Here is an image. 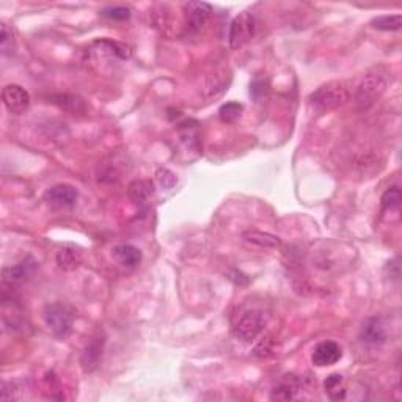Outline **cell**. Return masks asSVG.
<instances>
[{
    "instance_id": "cell-16",
    "label": "cell",
    "mask_w": 402,
    "mask_h": 402,
    "mask_svg": "<svg viewBox=\"0 0 402 402\" xmlns=\"http://www.w3.org/2000/svg\"><path fill=\"white\" fill-rule=\"evenodd\" d=\"M52 99H54L52 103L57 104L58 107H62L63 110H66V112H70L72 115L87 112L83 99H81L79 96H74V94H57V96H54Z\"/></svg>"
},
{
    "instance_id": "cell-9",
    "label": "cell",
    "mask_w": 402,
    "mask_h": 402,
    "mask_svg": "<svg viewBox=\"0 0 402 402\" xmlns=\"http://www.w3.org/2000/svg\"><path fill=\"white\" fill-rule=\"evenodd\" d=\"M186 13V24L192 31H198L213 13V7L206 2H189L184 5Z\"/></svg>"
},
{
    "instance_id": "cell-17",
    "label": "cell",
    "mask_w": 402,
    "mask_h": 402,
    "mask_svg": "<svg viewBox=\"0 0 402 402\" xmlns=\"http://www.w3.org/2000/svg\"><path fill=\"white\" fill-rule=\"evenodd\" d=\"M155 192V186H152L151 181H144V179H140V181H134L129 184V189H128V195L129 198L134 201V203H139V204H144L146 203L150 197Z\"/></svg>"
},
{
    "instance_id": "cell-1",
    "label": "cell",
    "mask_w": 402,
    "mask_h": 402,
    "mask_svg": "<svg viewBox=\"0 0 402 402\" xmlns=\"http://www.w3.org/2000/svg\"><path fill=\"white\" fill-rule=\"evenodd\" d=\"M388 71L384 68H375V70L366 72L358 83L356 92V103L360 110H366L379 100L388 87Z\"/></svg>"
},
{
    "instance_id": "cell-15",
    "label": "cell",
    "mask_w": 402,
    "mask_h": 402,
    "mask_svg": "<svg viewBox=\"0 0 402 402\" xmlns=\"http://www.w3.org/2000/svg\"><path fill=\"white\" fill-rule=\"evenodd\" d=\"M242 239L247 244L258 248H278L282 245V241L278 239L277 236L269 234V232H261V231H247L242 234Z\"/></svg>"
},
{
    "instance_id": "cell-11",
    "label": "cell",
    "mask_w": 402,
    "mask_h": 402,
    "mask_svg": "<svg viewBox=\"0 0 402 402\" xmlns=\"http://www.w3.org/2000/svg\"><path fill=\"white\" fill-rule=\"evenodd\" d=\"M362 341L366 345H384L388 338L387 327H385L384 321L380 317H369V319L363 324L362 329Z\"/></svg>"
},
{
    "instance_id": "cell-21",
    "label": "cell",
    "mask_w": 402,
    "mask_h": 402,
    "mask_svg": "<svg viewBox=\"0 0 402 402\" xmlns=\"http://www.w3.org/2000/svg\"><path fill=\"white\" fill-rule=\"evenodd\" d=\"M401 201H402V195H401V189L398 186L388 187L385 190V193L382 195V200H380V204H382V211H390V213H398L401 208Z\"/></svg>"
},
{
    "instance_id": "cell-18",
    "label": "cell",
    "mask_w": 402,
    "mask_h": 402,
    "mask_svg": "<svg viewBox=\"0 0 402 402\" xmlns=\"http://www.w3.org/2000/svg\"><path fill=\"white\" fill-rule=\"evenodd\" d=\"M81 261H82L81 255H79V252L74 250V248L65 247V248H62V250L57 253L58 267L63 269V271H66V272L77 269L79 264H81Z\"/></svg>"
},
{
    "instance_id": "cell-13",
    "label": "cell",
    "mask_w": 402,
    "mask_h": 402,
    "mask_svg": "<svg viewBox=\"0 0 402 402\" xmlns=\"http://www.w3.org/2000/svg\"><path fill=\"white\" fill-rule=\"evenodd\" d=\"M302 390V380L294 374H288L280 380V384L272 390V401H293L297 398V393Z\"/></svg>"
},
{
    "instance_id": "cell-7",
    "label": "cell",
    "mask_w": 402,
    "mask_h": 402,
    "mask_svg": "<svg viewBox=\"0 0 402 402\" xmlns=\"http://www.w3.org/2000/svg\"><path fill=\"white\" fill-rule=\"evenodd\" d=\"M2 100L8 112L14 115L24 113L30 107V94L21 85H7L2 90Z\"/></svg>"
},
{
    "instance_id": "cell-27",
    "label": "cell",
    "mask_w": 402,
    "mask_h": 402,
    "mask_svg": "<svg viewBox=\"0 0 402 402\" xmlns=\"http://www.w3.org/2000/svg\"><path fill=\"white\" fill-rule=\"evenodd\" d=\"M267 81H264V79H261V77H256L255 81H253L252 83H250V94H252V98L256 100L261 99V98H264V94L267 93Z\"/></svg>"
},
{
    "instance_id": "cell-19",
    "label": "cell",
    "mask_w": 402,
    "mask_h": 402,
    "mask_svg": "<svg viewBox=\"0 0 402 402\" xmlns=\"http://www.w3.org/2000/svg\"><path fill=\"white\" fill-rule=\"evenodd\" d=\"M343 384H345V379H343L341 374H332L325 379L324 388H325V393L330 396V399L340 401L346 398L347 390L343 387Z\"/></svg>"
},
{
    "instance_id": "cell-5",
    "label": "cell",
    "mask_w": 402,
    "mask_h": 402,
    "mask_svg": "<svg viewBox=\"0 0 402 402\" xmlns=\"http://www.w3.org/2000/svg\"><path fill=\"white\" fill-rule=\"evenodd\" d=\"M256 34V18L252 13H239L232 19L228 41L231 49H241L247 43H250Z\"/></svg>"
},
{
    "instance_id": "cell-25",
    "label": "cell",
    "mask_w": 402,
    "mask_h": 402,
    "mask_svg": "<svg viewBox=\"0 0 402 402\" xmlns=\"http://www.w3.org/2000/svg\"><path fill=\"white\" fill-rule=\"evenodd\" d=\"M100 14L110 21H126L131 18V10L128 7H109L104 8Z\"/></svg>"
},
{
    "instance_id": "cell-3",
    "label": "cell",
    "mask_w": 402,
    "mask_h": 402,
    "mask_svg": "<svg viewBox=\"0 0 402 402\" xmlns=\"http://www.w3.org/2000/svg\"><path fill=\"white\" fill-rule=\"evenodd\" d=\"M269 314L263 310H248L239 316L232 327V335L242 343H252L266 329Z\"/></svg>"
},
{
    "instance_id": "cell-24",
    "label": "cell",
    "mask_w": 402,
    "mask_h": 402,
    "mask_svg": "<svg viewBox=\"0 0 402 402\" xmlns=\"http://www.w3.org/2000/svg\"><path fill=\"white\" fill-rule=\"evenodd\" d=\"M156 186L161 190H172L176 186V176L167 168H161L156 173Z\"/></svg>"
},
{
    "instance_id": "cell-26",
    "label": "cell",
    "mask_w": 402,
    "mask_h": 402,
    "mask_svg": "<svg viewBox=\"0 0 402 402\" xmlns=\"http://www.w3.org/2000/svg\"><path fill=\"white\" fill-rule=\"evenodd\" d=\"M13 46H14L13 30L10 29L7 24H2V31H0V49H2L3 54H8V52L13 51Z\"/></svg>"
},
{
    "instance_id": "cell-2",
    "label": "cell",
    "mask_w": 402,
    "mask_h": 402,
    "mask_svg": "<svg viewBox=\"0 0 402 402\" xmlns=\"http://www.w3.org/2000/svg\"><path fill=\"white\" fill-rule=\"evenodd\" d=\"M351 99V92L345 82H329L310 94V103L321 112L338 109Z\"/></svg>"
},
{
    "instance_id": "cell-20",
    "label": "cell",
    "mask_w": 402,
    "mask_h": 402,
    "mask_svg": "<svg viewBox=\"0 0 402 402\" xmlns=\"http://www.w3.org/2000/svg\"><path fill=\"white\" fill-rule=\"evenodd\" d=\"M230 77H225V72L214 74V76L208 77V83H206V92H208V98L213 99L220 96L228 87Z\"/></svg>"
},
{
    "instance_id": "cell-23",
    "label": "cell",
    "mask_w": 402,
    "mask_h": 402,
    "mask_svg": "<svg viewBox=\"0 0 402 402\" xmlns=\"http://www.w3.org/2000/svg\"><path fill=\"white\" fill-rule=\"evenodd\" d=\"M242 110H244V105L239 103H226L220 107L219 116L224 123H236L241 118Z\"/></svg>"
},
{
    "instance_id": "cell-14",
    "label": "cell",
    "mask_w": 402,
    "mask_h": 402,
    "mask_svg": "<svg viewBox=\"0 0 402 402\" xmlns=\"http://www.w3.org/2000/svg\"><path fill=\"white\" fill-rule=\"evenodd\" d=\"M112 258L121 267L135 269L142 263V252L131 244H120L112 248Z\"/></svg>"
},
{
    "instance_id": "cell-12",
    "label": "cell",
    "mask_w": 402,
    "mask_h": 402,
    "mask_svg": "<svg viewBox=\"0 0 402 402\" xmlns=\"http://www.w3.org/2000/svg\"><path fill=\"white\" fill-rule=\"evenodd\" d=\"M104 343H105V338L99 333V335L93 336L87 345V347L83 349L81 363L85 373H92L93 369H96V366L99 364V360L100 357H103Z\"/></svg>"
},
{
    "instance_id": "cell-10",
    "label": "cell",
    "mask_w": 402,
    "mask_h": 402,
    "mask_svg": "<svg viewBox=\"0 0 402 402\" xmlns=\"http://www.w3.org/2000/svg\"><path fill=\"white\" fill-rule=\"evenodd\" d=\"M36 266H38V263H36L31 256H27L21 263L16 264V266L10 267V269H7V271H5L3 283L12 284V286L13 284L24 283L25 280H29L31 275L35 273Z\"/></svg>"
},
{
    "instance_id": "cell-8",
    "label": "cell",
    "mask_w": 402,
    "mask_h": 402,
    "mask_svg": "<svg viewBox=\"0 0 402 402\" xmlns=\"http://www.w3.org/2000/svg\"><path fill=\"white\" fill-rule=\"evenodd\" d=\"M343 357V349L335 341H322L314 347L311 362L317 368H327L338 363Z\"/></svg>"
},
{
    "instance_id": "cell-6",
    "label": "cell",
    "mask_w": 402,
    "mask_h": 402,
    "mask_svg": "<svg viewBox=\"0 0 402 402\" xmlns=\"http://www.w3.org/2000/svg\"><path fill=\"white\" fill-rule=\"evenodd\" d=\"M79 198V192L74 186L70 184H58L46 190L44 201L55 209H70L76 204Z\"/></svg>"
},
{
    "instance_id": "cell-4",
    "label": "cell",
    "mask_w": 402,
    "mask_h": 402,
    "mask_svg": "<svg viewBox=\"0 0 402 402\" xmlns=\"http://www.w3.org/2000/svg\"><path fill=\"white\" fill-rule=\"evenodd\" d=\"M43 317L46 325L49 327V330L54 333L57 338L65 340L66 336H70L72 332V313L66 305L63 304H49L44 306Z\"/></svg>"
},
{
    "instance_id": "cell-22",
    "label": "cell",
    "mask_w": 402,
    "mask_h": 402,
    "mask_svg": "<svg viewBox=\"0 0 402 402\" xmlns=\"http://www.w3.org/2000/svg\"><path fill=\"white\" fill-rule=\"evenodd\" d=\"M371 25L377 30L384 31H394L401 30L402 27V16L401 14H391V16H379L371 21Z\"/></svg>"
}]
</instances>
